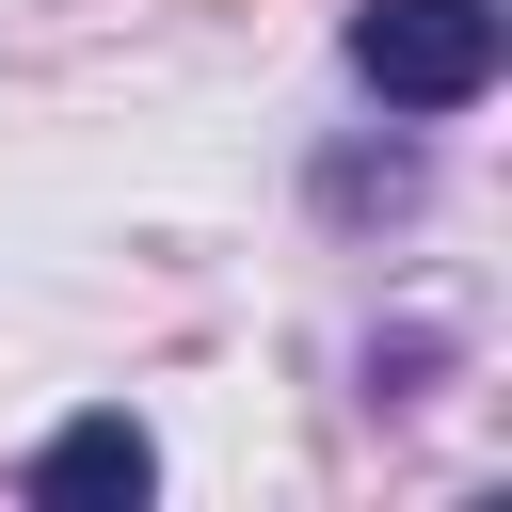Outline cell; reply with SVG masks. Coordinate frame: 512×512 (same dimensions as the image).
<instances>
[{"label":"cell","mask_w":512,"mask_h":512,"mask_svg":"<svg viewBox=\"0 0 512 512\" xmlns=\"http://www.w3.org/2000/svg\"><path fill=\"white\" fill-rule=\"evenodd\" d=\"M352 80L384 112H464L496 96V0H368L352 16Z\"/></svg>","instance_id":"cell-1"},{"label":"cell","mask_w":512,"mask_h":512,"mask_svg":"<svg viewBox=\"0 0 512 512\" xmlns=\"http://www.w3.org/2000/svg\"><path fill=\"white\" fill-rule=\"evenodd\" d=\"M144 480H160L144 416H64V432L32 448V496H48V512H96V496H144Z\"/></svg>","instance_id":"cell-2"}]
</instances>
